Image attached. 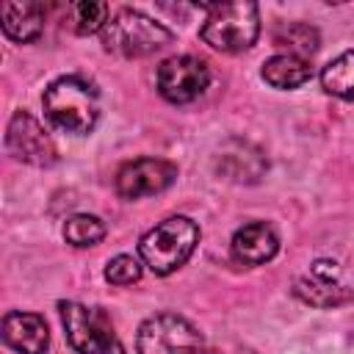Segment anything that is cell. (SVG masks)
Wrapping results in <instances>:
<instances>
[{
  "label": "cell",
  "mask_w": 354,
  "mask_h": 354,
  "mask_svg": "<svg viewBox=\"0 0 354 354\" xmlns=\"http://www.w3.org/2000/svg\"><path fill=\"white\" fill-rule=\"evenodd\" d=\"M108 22V6L105 3H94V0H83L72 6V28L80 36L97 33L102 30Z\"/></svg>",
  "instance_id": "cell-17"
},
{
  "label": "cell",
  "mask_w": 354,
  "mask_h": 354,
  "mask_svg": "<svg viewBox=\"0 0 354 354\" xmlns=\"http://www.w3.org/2000/svg\"><path fill=\"white\" fill-rule=\"evenodd\" d=\"M260 11L254 3H216L207 6L202 41L218 53H243L257 41Z\"/></svg>",
  "instance_id": "cell-4"
},
{
  "label": "cell",
  "mask_w": 354,
  "mask_h": 354,
  "mask_svg": "<svg viewBox=\"0 0 354 354\" xmlns=\"http://www.w3.org/2000/svg\"><path fill=\"white\" fill-rule=\"evenodd\" d=\"M64 238L66 243L72 246H97L102 238H105V224L97 218V216H88V213H77L72 218H66L64 224Z\"/></svg>",
  "instance_id": "cell-16"
},
{
  "label": "cell",
  "mask_w": 354,
  "mask_h": 354,
  "mask_svg": "<svg viewBox=\"0 0 354 354\" xmlns=\"http://www.w3.org/2000/svg\"><path fill=\"white\" fill-rule=\"evenodd\" d=\"M313 77V66L304 55L279 53L263 64V80L274 88H299Z\"/></svg>",
  "instance_id": "cell-13"
},
{
  "label": "cell",
  "mask_w": 354,
  "mask_h": 354,
  "mask_svg": "<svg viewBox=\"0 0 354 354\" xmlns=\"http://www.w3.org/2000/svg\"><path fill=\"white\" fill-rule=\"evenodd\" d=\"M102 33V47L122 58H144L171 41V30L136 8H119Z\"/></svg>",
  "instance_id": "cell-3"
},
{
  "label": "cell",
  "mask_w": 354,
  "mask_h": 354,
  "mask_svg": "<svg viewBox=\"0 0 354 354\" xmlns=\"http://www.w3.org/2000/svg\"><path fill=\"white\" fill-rule=\"evenodd\" d=\"M41 105H44V116L50 119V124L72 136L91 133L100 119L97 88L80 75H64L53 80L44 88Z\"/></svg>",
  "instance_id": "cell-1"
},
{
  "label": "cell",
  "mask_w": 354,
  "mask_h": 354,
  "mask_svg": "<svg viewBox=\"0 0 354 354\" xmlns=\"http://www.w3.org/2000/svg\"><path fill=\"white\" fill-rule=\"evenodd\" d=\"M199 243V227L188 216H169L147 230L138 241V254L149 271L166 277L177 271Z\"/></svg>",
  "instance_id": "cell-2"
},
{
  "label": "cell",
  "mask_w": 354,
  "mask_h": 354,
  "mask_svg": "<svg viewBox=\"0 0 354 354\" xmlns=\"http://www.w3.org/2000/svg\"><path fill=\"white\" fill-rule=\"evenodd\" d=\"M277 249L279 238L266 221H249L232 235V257L243 266H263L277 254Z\"/></svg>",
  "instance_id": "cell-11"
},
{
  "label": "cell",
  "mask_w": 354,
  "mask_h": 354,
  "mask_svg": "<svg viewBox=\"0 0 354 354\" xmlns=\"http://www.w3.org/2000/svg\"><path fill=\"white\" fill-rule=\"evenodd\" d=\"M321 88L340 100H354V50L340 53L321 69Z\"/></svg>",
  "instance_id": "cell-15"
},
{
  "label": "cell",
  "mask_w": 354,
  "mask_h": 354,
  "mask_svg": "<svg viewBox=\"0 0 354 354\" xmlns=\"http://www.w3.org/2000/svg\"><path fill=\"white\" fill-rule=\"evenodd\" d=\"M202 348L199 329L174 313L149 315L136 335L138 354H194Z\"/></svg>",
  "instance_id": "cell-6"
},
{
  "label": "cell",
  "mask_w": 354,
  "mask_h": 354,
  "mask_svg": "<svg viewBox=\"0 0 354 354\" xmlns=\"http://www.w3.org/2000/svg\"><path fill=\"white\" fill-rule=\"evenodd\" d=\"M6 149L11 158L30 166H53L58 160V149L50 133L28 111H17L11 116L6 127Z\"/></svg>",
  "instance_id": "cell-8"
},
{
  "label": "cell",
  "mask_w": 354,
  "mask_h": 354,
  "mask_svg": "<svg viewBox=\"0 0 354 354\" xmlns=\"http://www.w3.org/2000/svg\"><path fill=\"white\" fill-rule=\"evenodd\" d=\"M194 354H218V351H210V348H199V351H194Z\"/></svg>",
  "instance_id": "cell-20"
},
{
  "label": "cell",
  "mask_w": 354,
  "mask_h": 354,
  "mask_svg": "<svg viewBox=\"0 0 354 354\" xmlns=\"http://www.w3.org/2000/svg\"><path fill=\"white\" fill-rule=\"evenodd\" d=\"M296 296L313 307H340L354 299V290H348L337 279H321L310 274V277L296 279Z\"/></svg>",
  "instance_id": "cell-14"
},
{
  "label": "cell",
  "mask_w": 354,
  "mask_h": 354,
  "mask_svg": "<svg viewBox=\"0 0 354 354\" xmlns=\"http://www.w3.org/2000/svg\"><path fill=\"white\" fill-rule=\"evenodd\" d=\"M177 177V166L163 158H138L116 171V194L122 199H141L166 191Z\"/></svg>",
  "instance_id": "cell-9"
},
{
  "label": "cell",
  "mask_w": 354,
  "mask_h": 354,
  "mask_svg": "<svg viewBox=\"0 0 354 354\" xmlns=\"http://www.w3.org/2000/svg\"><path fill=\"white\" fill-rule=\"evenodd\" d=\"M58 315L66 340L77 354H124V346L119 343L113 324L102 310L77 301H58Z\"/></svg>",
  "instance_id": "cell-5"
},
{
  "label": "cell",
  "mask_w": 354,
  "mask_h": 354,
  "mask_svg": "<svg viewBox=\"0 0 354 354\" xmlns=\"http://www.w3.org/2000/svg\"><path fill=\"white\" fill-rule=\"evenodd\" d=\"M158 91L171 105L194 102L210 83V69L196 55H171L158 66Z\"/></svg>",
  "instance_id": "cell-7"
},
{
  "label": "cell",
  "mask_w": 354,
  "mask_h": 354,
  "mask_svg": "<svg viewBox=\"0 0 354 354\" xmlns=\"http://www.w3.org/2000/svg\"><path fill=\"white\" fill-rule=\"evenodd\" d=\"M44 28L39 3H3V33L11 41H33Z\"/></svg>",
  "instance_id": "cell-12"
},
{
  "label": "cell",
  "mask_w": 354,
  "mask_h": 354,
  "mask_svg": "<svg viewBox=\"0 0 354 354\" xmlns=\"http://www.w3.org/2000/svg\"><path fill=\"white\" fill-rule=\"evenodd\" d=\"M141 263L133 257V254H116V257H111L108 260V266H105V279L111 282V285H119V288H124V285H133V282H138L141 279Z\"/></svg>",
  "instance_id": "cell-19"
},
{
  "label": "cell",
  "mask_w": 354,
  "mask_h": 354,
  "mask_svg": "<svg viewBox=\"0 0 354 354\" xmlns=\"http://www.w3.org/2000/svg\"><path fill=\"white\" fill-rule=\"evenodd\" d=\"M277 41L285 44V47H290L288 53L301 55V53H315V47H318V33H315V28H310V25L293 22V25H288L285 30L277 33Z\"/></svg>",
  "instance_id": "cell-18"
},
{
  "label": "cell",
  "mask_w": 354,
  "mask_h": 354,
  "mask_svg": "<svg viewBox=\"0 0 354 354\" xmlns=\"http://www.w3.org/2000/svg\"><path fill=\"white\" fill-rule=\"evenodd\" d=\"M3 343L19 354H44L50 346V332L41 315L11 310L3 315Z\"/></svg>",
  "instance_id": "cell-10"
}]
</instances>
